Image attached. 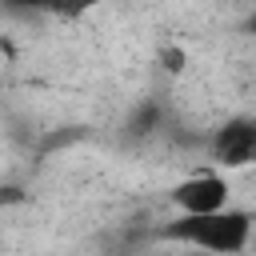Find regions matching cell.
Segmentation results:
<instances>
[{"mask_svg":"<svg viewBox=\"0 0 256 256\" xmlns=\"http://www.w3.org/2000/svg\"><path fill=\"white\" fill-rule=\"evenodd\" d=\"M164 240L184 244V248H200V252H220V256H236L248 252L256 240V216L248 208H216V212H196V216H172L164 224Z\"/></svg>","mask_w":256,"mask_h":256,"instance_id":"cell-1","label":"cell"},{"mask_svg":"<svg viewBox=\"0 0 256 256\" xmlns=\"http://www.w3.org/2000/svg\"><path fill=\"white\" fill-rule=\"evenodd\" d=\"M204 152L216 168H248L256 164V116L248 112H236L228 116L224 124H216L204 140Z\"/></svg>","mask_w":256,"mask_h":256,"instance_id":"cell-3","label":"cell"},{"mask_svg":"<svg viewBox=\"0 0 256 256\" xmlns=\"http://www.w3.org/2000/svg\"><path fill=\"white\" fill-rule=\"evenodd\" d=\"M240 28H244V32H248V36H256V4H252V12H248V16H244V24H240Z\"/></svg>","mask_w":256,"mask_h":256,"instance_id":"cell-5","label":"cell"},{"mask_svg":"<svg viewBox=\"0 0 256 256\" xmlns=\"http://www.w3.org/2000/svg\"><path fill=\"white\" fill-rule=\"evenodd\" d=\"M64 0H4L8 16H44V12H60Z\"/></svg>","mask_w":256,"mask_h":256,"instance_id":"cell-4","label":"cell"},{"mask_svg":"<svg viewBox=\"0 0 256 256\" xmlns=\"http://www.w3.org/2000/svg\"><path fill=\"white\" fill-rule=\"evenodd\" d=\"M248 4H256V0H248Z\"/></svg>","mask_w":256,"mask_h":256,"instance_id":"cell-6","label":"cell"},{"mask_svg":"<svg viewBox=\"0 0 256 256\" xmlns=\"http://www.w3.org/2000/svg\"><path fill=\"white\" fill-rule=\"evenodd\" d=\"M168 204L172 212L180 216H196V212H216V208H228L232 204V180L224 176V168H200V172H188L180 176L172 188H168Z\"/></svg>","mask_w":256,"mask_h":256,"instance_id":"cell-2","label":"cell"}]
</instances>
